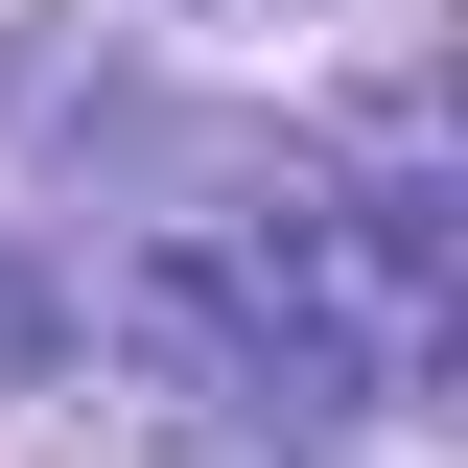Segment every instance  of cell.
<instances>
[{"label":"cell","mask_w":468,"mask_h":468,"mask_svg":"<svg viewBox=\"0 0 468 468\" xmlns=\"http://www.w3.org/2000/svg\"><path fill=\"white\" fill-rule=\"evenodd\" d=\"M304 468H328V445H304Z\"/></svg>","instance_id":"obj_1"}]
</instances>
